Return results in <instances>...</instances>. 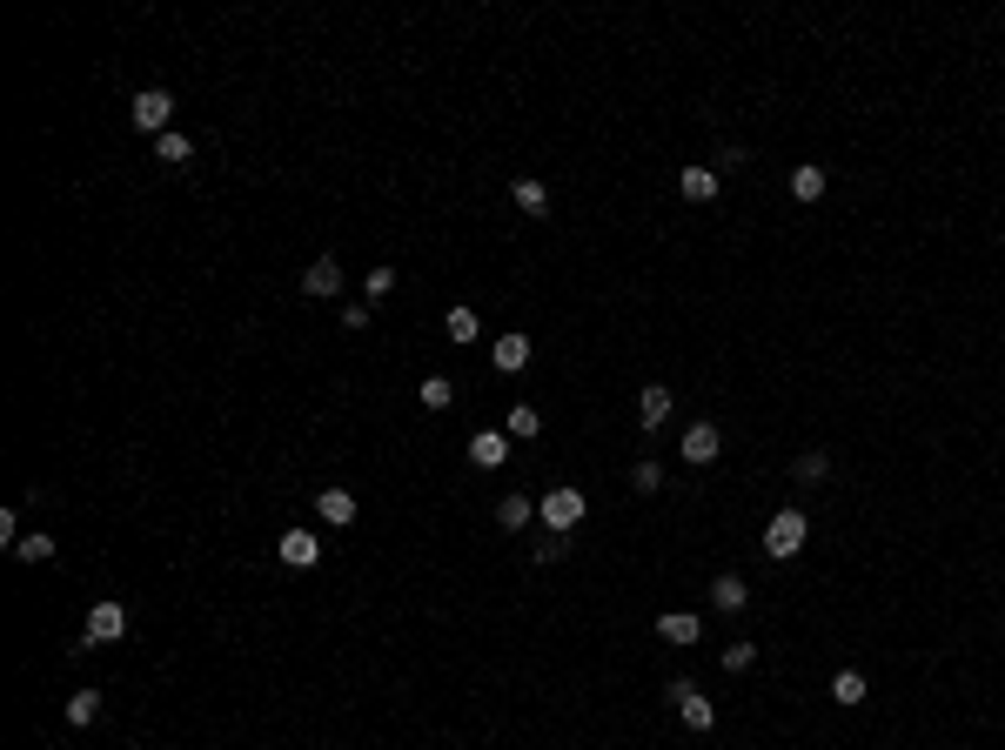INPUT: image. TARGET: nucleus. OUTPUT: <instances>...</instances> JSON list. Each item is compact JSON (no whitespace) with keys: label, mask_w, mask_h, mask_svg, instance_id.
<instances>
[{"label":"nucleus","mask_w":1005,"mask_h":750,"mask_svg":"<svg viewBox=\"0 0 1005 750\" xmlns=\"http://www.w3.org/2000/svg\"><path fill=\"white\" fill-rule=\"evenodd\" d=\"M804 536H811L804 509H778V516L764 523V556H771V563H791V556L804 550Z\"/></svg>","instance_id":"nucleus-1"},{"label":"nucleus","mask_w":1005,"mask_h":750,"mask_svg":"<svg viewBox=\"0 0 1005 750\" xmlns=\"http://www.w3.org/2000/svg\"><path fill=\"white\" fill-rule=\"evenodd\" d=\"M583 509H590V503H583V489H577V483H557L550 496H543V503H536V516L550 523V536H577Z\"/></svg>","instance_id":"nucleus-2"},{"label":"nucleus","mask_w":1005,"mask_h":750,"mask_svg":"<svg viewBox=\"0 0 1005 750\" xmlns=\"http://www.w3.org/2000/svg\"><path fill=\"white\" fill-rule=\"evenodd\" d=\"M128 121H134L141 134H155V141H161V134H168V121H175V94H168V88H141V94H134V108H128Z\"/></svg>","instance_id":"nucleus-3"},{"label":"nucleus","mask_w":1005,"mask_h":750,"mask_svg":"<svg viewBox=\"0 0 1005 750\" xmlns=\"http://www.w3.org/2000/svg\"><path fill=\"white\" fill-rule=\"evenodd\" d=\"M121 630H128V610H121V603H94L88 623H81V637H88V643H114Z\"/></svg>","instance_id":"nucleus-4"},{"label":"nucleus","mask_w":1005,"mask_h":750,"mask_svg":"<svg viewBox=\"0 0 1005 750\" xmlns=\"http://www.w3.org/2000/svg\"><path fill=\"white\" fill-rule=\"evenodd\" d=\"M275 550H282V563H289V570H315V563H322V536L282 530V543H275Z\"/></svg>","instance_id":"nucleus-5"},{"label":"nucleus","mask_w":1005,"mask_h":750,"mask_svg":"<svg viewBox=\"0 0 1005 750\" xmlns=\"http://www.w3.org/2000/svg\"><path fill=\"white\" fill-rule=\"evenodd\" d=\"M717 449H724V436H717V422H691L684 429V463H717Z\"/></svg>","instance_id":"nucleus-6"},{"label":"nucleus","mask_w":1005,"mask_h":750,"mask_svg":"<svg viewBox=\"0 0 1005 750\" xmlns=\"http://www.w3.org/2000/svg\"><path fill=\"white\" fill-rule=\"evenodd\" d=\"M670 697H677V710H684V724H691V730H711V724H717L711 697H704L697 684H670Z\"/></svg>","instance_id":"nucleus-7"},{"label":"nucleus","mask_w":1005,"mask_h":750,"mask_svg":"<svg viewBox=\"0 0 1005 750\" xmlns=\"http://www.w3.org/2000/svg\"><path fill=\"white\" fill-rule=\"evenodd\" d=\"M503 456H510V436H503V429L469 436V463H476V469H503Z\"/></svg>","instance_id":"nucleus-8"},{"label":"nucleus","mask_w":1005,"mask_h":750,"mask_svg":"<svg viewBox=\"0 0 1005 750\" xmlns=\"http://www.w3.org/2000/svg\"><path fill=\"white\" fill-rule=\"evenodd\" d=\"M490 362H496V369H503V375H516V369H523V362H530V335H523V329H510V335H496V349H490Z\"/></svg>","instance_id":"nucleus-9"},{"label":"nucleus","mask_w":1005,"mask_h":750,"mask_svg":"<svg viewBox=\"0 0 1005 750\" xmlns=\"http://www.w3.org/2000/svg\"><path fill=\"white\" fill-rule=\"evenodd\" d=\"M315 509H322V523H335V530H342V523H356V489H322V496H315Z\"/></svg>","instance_id":"nucleus-10"},{"label":"nucleus","mask_w":1005,"mask_h":750,"mask_svg":"<svg viewBox=\"0 0 1005 750\" xmlns=\"http://www.w3.org/2000/svg\"><path fill=\"white\" fill-rule=\"evenodd\" d=\"M443 335H449V342H463V349H469V342H476V335H483V315L469 309V302H456V309L443 315Z\"/></svg>","instance_id":"nucleus-11"},{"label":"nucleus","mask_w":1005,"mask_h":750,"mask_svg":"<svg viewBox=\"0 0 1005 750\" xmlns=\"http://www.w3.org/2000/svg\"><path fill=\"white\" fill-rule=\"evenodd\" d=\"M637 422H644V429H664L670 422V389L664 382H650L644 396H637Z\"/></svg>","instance_id":"nucleus-12"},{"label":"nucleus","mask_w":1005,"mask_h":750,"mask_svg":"<svg viewBox=\"0 0 1005 750\" xmlns=\"http://www.w3.org/2000/svg\"><path fill=\"white\" fill-rule=\"evenodd\" d=\"M677 188H684V201H717V168H704V161H691V168L677 175Z\"/></svg>","instance_id":"nucleus-13"},{"label":"nucleus","mask_w":1005,"mask_h":750,"mask_svg":"<svg viewBox=\"0 0 1005 750\" xmlns=\"http://www.w3.org/2000/svg\"><path fill=\"white\" fill-rule=\"evenodd\" d=\"M302 288H309V295H335V288H342V262H335V255H315Z\"/></svg>","instance_id":"nucleus-14"},{"label":"nucleus","mask_w":1005,"mask_h":750,"mask_svg":"<svg viewBox=\"0 0 1005 750\" xmlns=\"http://www.w3.org/2000/svg\"><path fill=\"white\" fill-rule=\"evenodd\" d=\"M510 195H516V208H523V215H550V188H543L536 175H516Z\"/></svg>","instance_id":"nucleus-15"},{"label":"nucleus","mask_w":1005,"mask_h":750,"mask_svg":"<svg viewBox=\"0 0 1005 750\" xmlns=\"http://www.w3.org/2000/svg\"><path fill=\"white\" fill-rule=\"evenodd\" d=\"M751 603V583L744 576H717L711 583V610H744Z\"/></svg>","instance_id":"nucleus-16"},{"label":"nucleus","mask_w":1005,"mask_h":750,"mask_svg":"<svg viewBox=\"0 0 1005 750\" xmlns=\"http://www.w3.org/2000/svg\"><path fill=\"white\" fill-rule=\"evenodd\" d=\"M503 436H510V442H530V436H543V416H536L530 402H516L510 416H503Z\"/></svg>","instance_id":"nucleus-17"},{"label":"nucleus","mask_w":1005,"mask_h":750,"mask_svg":"<svg viewBox=\"0 0 1005 750\" xmlns=\"http://www.w3.org/2000/svg\"><path fill=\"white\" fill-rule=\"evenodd\" d=\"M697 630H704V623H697L691 610H670V617H657V637H664V643H697Z\"/></svg>","instance_id":"nucleus-18"},{"label":"nucleus","mask_w":1005,"mask_h":750,"mask_svg":"<svg viewBox=\"0 0 1005 750\" xmlns=\"http://www.w3.org/2000/svg\"><path fill=\"white\" fill-rule=\"evenodd\" d=\"M831 697H838V704H865V697H871V684H865V670H838V677H831Z\"/></svg>","instance_id":"nucleus-19"},{"label":"nucleus","mask_w":1005,"mask_h":750,"mask_svg":"<svg viewBox=\"0 0 1005 750\" xmlns=\"http://www.w3.org/2000/svg\"><path fill=\"white\" fill-rule=\"evenodd\" d=\"M791 195H798V201H818V195H825V168H818V161L791 168Z\"/></svg>","instance_id":"nucleus-20"},{"label":"nucleus","mask_w":1005,"mask_h":750,"mask_svg":"<svg viewBox=\"0 0 1005 750\" xmlns=\"http://www.w3.org/2000/svg\"><path fill=\"white\" fill-rule=\"evenodd\" d=\"M530 516H536L530 496H503V503H496V523H503V530H530Z\"/></svg>","instance_id":"nucleus-21"},{"label":"nucleus","mask_w":1005,"mask_h":750,"mask_svg":"<svg viewBox=\"0 0 1005 750\" xmlns=\"http://www.w3.org/2000/svg\"><path fill=\"white\" fill-rule=\"evenodd\" d=\"M188 155H195V141H188V134H175V128L155 141V161H168V168H188Z\"/></svg>","instance_id":"nucleus-22"},{"label":"nucleus","mask_w":1005,"mask_h":750,"mask_svg":"<svg viewBox=\"0 0 1005 750\" xmlns=\"http://www.w3.org/2000/svg\"><path fill=\"white\" fill-rule=\"evenodd\" d=\"M94 717H101V697H94V690H74V697H67V724H74V730H88Z\"/></svg>","instance_id":"nucleus-23"},{"label":"nucleus","mask_w":1005,"mask_h":750,"mask_svg":"<svg viewBox=\"0 0 1005 750\" xmlns=\"http://www.w3.org/2000/svg\"><path fill=\"white\" fill-rule=\"evenodd\" d=\"M416 396H423V409H449V402H456V382H449V375H423Z\"/></svg>","instance_id":"nucleus-24"},{"label":"nucleus","mask_w":1005,"mask_h":750,"mask_svg":"<svg viewBox=\"0 0 1005 750\" xmlns=\"http://www.w3.org/2000/svg\"><path fill=\"white\" fill-rule=\"evenodd\" d=\"M791 476H798V483H825V476H831V456H825V449H804Z\"/></svg>","instance_id":"nucleus-25"},{"label":"nucleus","mask_w":1005,"mask_h":750,"mask_svg":"<svg viewBox=\"0 0 1005 750\" xmlns=\"http://www.w3.org/2000/svg\"><path fill=\"white\" fill-rule=\"evenodd\" d=\"M630 489H637V496H657V489H664V469H657V463H637V469H630Z\"/></svg>","instance_id":"nucleus-26"},{"label":"nucleus","mask_w":1005,"mask_h":750,"mask_svg":"<svg viewBox=\"0 0 1005 750\" xmlns=\"http://www.w3.org/2000/svg\"><path fill=\"white\" fill-rule=\"evenodd\" d=\"M14 556H21V563H47V556H54V536H21Z\"/></svg>","instance_id":"nucleus-27"},{"label":"nucleus","mask_w":1005,"mask_h":750,"mask_svg":"<svg viewBox=\"0 0 1005 750\" xmlns=\"http://www.w3.org/2000/svg\"><path fill=\"white\" fill-rule=\"evenodd\" d=\"M389 288H396V268H369V275H362V295H369V302H382Z\"/></svg>","instance_id":"nucleus-28"},{"label":"nucleus","mask_w":1005,"mask_h":750,"mask_svg":"<svg viewBox=\"0 0 1005 750\" xmlns=\"http://www.w3.org/2000/svg\"><path fill=\"white\" fill-rule=\"evenodd\" d=\"M751 657H758L751 643H724V657H717V663H724V670H731V677H737V670H751Z\"/></svg>","instance_id":"nucleus-29"},{"label":"nucleus","mask_w":1005,"mask_h":750,"mask_svg":"<svg viewBox=\"0 0 1005 750\" xmlns=\"http://www.w3.org/2000/svg\"><path fill=\"white\" fill-rule=\"evenodd\" d=\"M563 556H570V536H543L536 543V563H563Z\"/></svg>","instance_id":"nucleus-30"},{"label":"nucleus","mask_w":1005,"mask_h":750,"mask_svg":"<svg viewBox=\"0 0 1005 750\" xmlns=\"http://www.w3.org/2000/svg\"><path fill=\"white\" fill-rule=\"evenodd\" d=\"M335 322H342V329H369V302H349V309H342V315H335Z\"/></svg>","instance_id":"nucleus-31"}]
</instances>
